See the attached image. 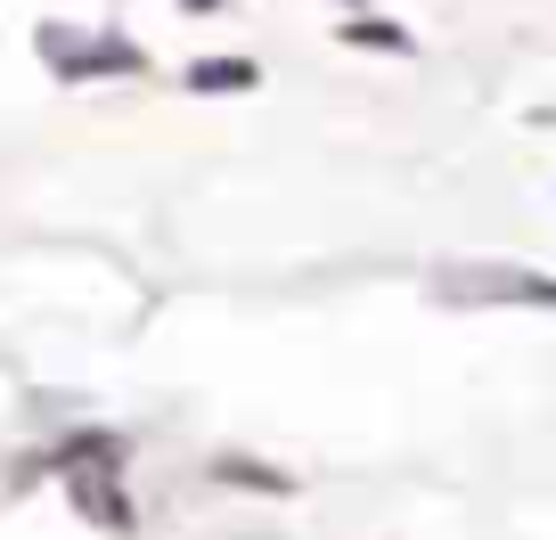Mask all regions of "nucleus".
Returning <instances> with one entry per match:
<instances>
[{"label": "nucleus", "instance_id": "f257e3e1", "mask_svg": "<svg viewBox=\"0 0 556 540\" xmlns=\"http://www.w3.org/2000/svg\"><path fill=\"white\" fill-rule=\"evenodd\" d=\"M442 296L451 303H556V287L532 279V271H442Z\"/></svg>", "mask_w": 556, "mask_h": 540}, {"label": "nucleus", "instance_id": "f03ea898", "mask_svg": "<svg viewBox=\"0 0 556 540\" xmlns=\"http://www.w3.org/2000/svg\"><path fill=\"white\" fill-rule=\"evenodd\" d=\"M41 58H50L58 74H66V83H83V74H99V66H115V74H139V50L131 41H90L83 50V34H41Z\"/></svg>", "mask_w": 556, "mask_h": 540}, {"label": "nucleus", "instance_id": "7ed1b4c3", "mask_svg": "<svg viewBox=\"0 0 556 540\" xmlns=\"http://www.w3.org/2000/svg\"><path fill=\"white\" fill-rule=\"evenodd\" d=\"M189 90H254V66H245V58H197Z\"/></svg>", "mask_w": 556, "mask_h": 540}]
</instances>
